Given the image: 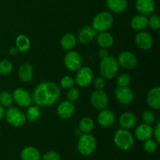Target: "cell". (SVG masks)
<instances>
[{"label":"cell","mask_w":160,"mask_h":160,"mask_svg":"<svg viewBox=\"0 0 160 160\" xmlns=\"http://www.w3.org/2000/svg\"><path fill=\"white\" fill-rule=\"evenodd\" d=\"M19 78L23 82H29L34 77V69L33 67L28 62L21 64L19 68Z\"/></svg>","instance_id":"21"},{"label":"cell","mask_w":160,"mask_h":160,"mask_svg":"<svg viewBox=\"0 0 160 160\" xmlns=\"http://www.w3.org/2000/svg\"><path fill=\"white\" fill-rule=\"evenodd\" d=\"M119 123L123 129H131L137 123V117L133 112H125L120 115L119 118Z\"/></svg>","instance_id":"18"},{"label":"cell","mask_w":160,"mask_h":160,"mask_svg":"<svg viewBox=\"0 0 160 160\" xmlns=\"http://www.w3.org/2000/svg\"><path fill=\"white\" fill-rule=\"evenodd\" d=\"M134 92L128 86L118 87L115 90V97L119 103L122 105H128L134 98Z\"/></svg>","instance_id":"11"},{"label":"cell","mask_w":160,"mask_h":160,"mask_svg":"<svg viewBox=\"0 0 160 160\" xmlns=\"http://www.w3.org/2000/svg\"><path fill=\"white\" fill-rule=\"evenodd\" d=\"M119 63L114 56H108L102 59L100 63V73L105 79H112L117 75L119 70Z\"/></svg>","instance_id":"2"},{"label":"cell","mask_w":160,"mask_h":160,"mask_svg":"<svg viewBox=\"0 0 160 160\" xmlns=\"http://www.w3.org/2000/svg\"><path fill=\"white\" fill-rule=\"evenodd\" d=\"M12 99L18 106L28 107L32 102V98L27 90L23 88H17L12 94Z\"/></svg>","instance_id":"12"},{"label":"cell","mask_w":160,"mask_h":160,"mask_svg":"<svg viewBox=\"0 0 160 160\" xmlns=\"http://www.w3.org/2000/svg\"><path fill=\"white\" fill-rule=\"evenodd\" d=\"M80 97V92L77 88H71L69 89V91L67 92V98L68 99V101L73 102L77 101V100Z\"/></svg>","instance_id":"35"},{"label":"cell","mask_w":160,"mask_h":160,"mask_svg":"<svg viewBox=\"0 0 160 160\" xmlns=\"http://www.w3.org/2000/svg\"><path fill=\"white\" fill-rule=\"evenodd\" d=\"M95 124L92 119L90 117H83L79 123V128L84 134H89L93 130Z\"/></svg>","instance_id":"29"},{"label":"cell","mask_w":160,"mask_h":160,"mask_svg":"<svg viewBox=\"0 0 160 160\" xmlns=\"http://www.w3.org/2000/svg\"><path fill=\"white\" fill-rule=\"evenodd\" d=\"M98 56H99V57L102 58V59H104V58L107 57V56H109V52H108V51L106 48H102L101 49L98 50Z\"/></svg>","instance_id":"41"},{"label":"cell","mask_w":160,"mask_h":160,"mask_svg":"<svg viewBox=\"0 0 160 160\" xmlns=\"http://www.w3.org/2000/svg\"><path fill=\"white\" fill-rule=\"evenodd\" d=\"M142 120L144 123L151 126L156 122V115L152 111L145 110L142 113Z\"/></svg>","instance_id":"32"},{"label":"cell","mask_w":160,"mask_h":160,"mask_svg":"<svg viewBox=\"0 0 160 160\" xmlns=\"http://www.w3.org/2000/svg\"><path fill=\"white\" fill-rule=\"evenodd\" d=\"M135 42L141 49L148 50L152 47L153 38L149 33L142 31L135 36Z\"/></svg>","instance_id":"14"},{"label":"cell","mask_w":160,"mask_h":160,"mask_svg":"<svg viewBox=\"0 0 160 160\" xmlns=\"http://www.w3.org/2000/svg\"><path fill=\"white\" fill-rule=\"evenodd\" d=\"M5 112H6V110H5L4 107L0 104V120H2V118L4 117Z\"/></svg>","instance_id":"43"},{"label":"cell","mask_w":160,"mask_h":160,"mask_svg":"<svg viewBox=\"0 0 160 160\" xmlns=\"http://www.w3.org/2000/svg\"><path fill=\"white\" fill-rule=\"evenodd\" d=\"M43 160H60V156L56 152L50 151L43 155Z\"/></svg>","instance_id":"39"},{"label":"cell","mask_w":160,"mask_h":160,"mask_svg":"<svg viewBox=\"0 0 160 160\" xmlns=\"http://www.w3.org/2000/svg\"><path fill=\"white\" fill-rule=\"evenodd\" d=\"M22 160H41V154L34 147H26L20 153Z\"/></svg>","instance_id":"25"},{"label":"cell","mask_w":160,"mask_h":160,"mask_svg":"<svg viewBox=\"0 0 160 160\" xmlns=\"http://www.w3.org/2000/svg\"><path fill=\"white\" fill-rule=\"evenodd\" d=\"M119 66L125 70H133L138 64L137 57L129 51H123L119 54L117 58Z\"/></svg>","instance_id":"9"},{"label":"cell","mask_w":160,"mask_h":160,"mask_svg":"<svg viewBox=\"0 0 160 160\" xmlns=\"http://www.w3.org/2000/svg\"><path fill=\"white\" fill-rule=\"evenodd\" d=\"M154 137L156 139V142L157 143L160 142V123L157 122V124H156V128L154 130Z\"/></svg>","instance_id":"40"},{"label":"cell","mask_w":160,"mask_h":160,"mask_svg":"<svg viewBox=\"0 0 160 160\" xmlns=\"http://www.w3.org/2000/svg\"><path fill=\"white\" fill-rule=\"evenodd\" d=\"M97 35V31L92 26H84L79 31L78 38L83 45H88Z\"/></svg>","instance_id":"13"},{"label":"cell","mask_w":160,"mask_h":160,"mask_svg":"<svg viewBox=\"0 0 160 160\" xmlns=\"http://www.w3.org/2000/svg\"><path fill=\"white\" fill-rule=\"evenodd\" d=\"M12 71V64L7 59L0 61V74L8 75Z\"/></svg>","instance_id":"31"},{"label":"cell","mask_w":160,"mask_h":160,"mask_svg":"<svg viewBox=\"0 0 160 160\" xmlns=\"http://www.w3.org/2000/svg\"><path fill=\"white\" fill-rule=\"evenodd\" d=\"M6 120L12 126L19 128L23 126L26 122V116L20 109L16 107H10L5 112Z\"/></svg>","instance_id":"6"},{"label":"cell","mask_w":160,"mask_h":160,"mask_svg":"<svg viewBox=\"0 0 160 160\" xmlns=\"http://www.w3.org/2000/svg\"><path fill=\"white\" fill-rule=\"evenodd\" d=\"M60 85L62 88L70 89L74 85V80L70 76H65L61 79Z\"/></svg>","instance_id":"37"},{"label":"cell","mask_w":160,"mask_h":160,"mask_svg":"<svg viewBox=\"0 0 160 160\" xmlns=\"http://www.w3.org/2000/svg\"><path fill=\"white\" fill-rule=\"evenodd\" d=\"M135 6L138 12L144 16L151 15L156 9L154 0H136Z\"/></svg>","instance_id":"15"},{"label":"cell","mask_w":160,"mask_h":160,"mask_svg":"<svg viewBox=\"0 0 160 160\" xmlns=\"http://www.w3.org/2000/svg\"><path fill=\"white\" fill-rule=\"evenodd\" d=\"M25 116H26V120H28L29 122L37 121L41 116L40 108L37 105L30 106Z\"/></svg>","instance_id":"28"},{"label":"cell","mask_w":160,"mask_h":160,"mask_svg":"<svg viewBox=\"0 0 160 160\" xmlns=\"http://www.w3.org/2000/svg\"><path fill=\"white\" fill-rule=\"evenodd\" d=\"M144 149L146 152L152 153L156 151L157 149V142L154 140H152L151 138L145 141L144 144Z\"/></svg>","instance_id":"33"},{"label":"cell","mask_w":160,"mask_h":160,"mask_svg":"<svg viewBox=\"0 0 160 160\" xmlns=\"http://www.w3.org/2000/svg\"><path fill=\"white\" fill-rule=\"evenodd\" d=\"M77 39L75 36L73 34H64L60 40V45L62 48L66 51H70L74 48L75 45H76Z\"/></svg>","instance_id":"26"},{"label":"cell","mask_w":160,"mask_h":160,"mask_svg":"<svg viewBox=\"0 0 160 160\" xmlns=\"http://www.w3.org/2000/svg\"><path fill=\"white\" fill-rule=\"evenodd\" d=\"M94 86L96 88V90H103L106 87V79L102 77H97L94 80Z\"/></svg>","instance_id":"38"},{"label":"cell","mask_w":160,"mask_h":160,"mask_svg":"<svg viewBox=\"0 0 160 160\" xmlns=\"http://www.w3.org/2000/svg\"><path fill=\"white\" fill-rule=\"evenodd\" d=\"M113 23V17L110 12H101L95 15L92 20V28L97 32L107 31Z\"/></svg>","instance_id":"4"},{"label":"cell","mask_w":160,"mask_h":160,"mask_svg":"<svg viewBox=\"0 0 160 160\" xmlns=\"http://www.w3.org/2000/svg\"><path fill=\"white\" fill-rule=\"evenodd\" d=\"M75 112V107L70 101H63L58 106L57 113L60 118L68 120L71 118Z\"/></svg>","instance_id":"16"},{"label":"cell","mask_w":160,"mask_h":160,"mask_svg":"<svg viewBox=\"0 0 160 160\" xmlns=\"http://www.w3.org/2000/svg\"><path fill=\"white\" fill-rule=\"evenodd\" d=\"M97 146L96 139L93 135L84 134L80 137L78 142V150L83 156L92 154Z\"/></svg>","instance_id":"5"},{"label":"cell","mask_w":160,"mask_h":160,"mask_svg":"<svg viewBox=\"0 0 160 160\" xmlns=\"http://www.w3.org/2000/svg\"><path fill=\"white\" fill-rule=\"evenodd\" d=\"M12 96L9 92L7 91H3L0 93V104L3 106V107H9L12 105Z\"/></svg>","instance_id":"30"},{"label":"cell","mask_w":160,"mask_h":160,"mask_svg":"<svg viewBox=\"0 0 160 160\" xmlns=\"http://www.w3.org/2000/svg\"><path fill=\"white\" fill-rule=\"evenodd\" d=\"M60 97V89L50 81L42 82L33 91L32 100L38 106H50L56 103Z\"/></svg>","instance_id":"1"},{"label":"cell","mask_w":160,"mask_h":160,"mask_svg":"<svg viewBox=\"0 0 160 160\" xmlns=\"http://www.w3.org/2000/svg\"><path fill=\"white\" fill-rule=\"evenodd\" d=\"M134 134H135V137L138 140L145 142V141L151 138L153 134V131L150 125L142 123L136 128Z\"/></svg>","instance_id":"19"},{"label":"cell","mask_w":160,"mask_h":160,"mask_svg":"<svg viewBox=\"0 0 160 160\" xmlns=\"http://www.w3.org/2000/svg\"><path fill=\"white\" fill-rule=\"evenodd\" d=\"M147 103L153 109L160 108V88L159 86L152 88L147 95Z\"/></svg>","instance_id":"20"},{"label":"cell","mask_w":160,"mask_h":160,"mask_svg":"<svg viewBox=\"0 0 160 160\" xmlns=\"http://www.w3.org/2000/svg\"><path fill=\"white\" fill-rule=\"evenodd\" d=\"M148 17L146 16L136 15L133 17L131 20V27L133 30L137 31H142L148 27Z\"/></svg>","instance_id":"23"},{"label":"cell","mask_w":160,"mask_h":160,"mask_svg":"<svg viewBox=\"0 0 160 160\" xmlns=\"http://www.w3.org/2000/svg\"><path fill=\"white\" fill-rule=\"evenodd\" d=\"M18 52L19 50L17 49V47H12V48L9 50V53L10 55H12V56H15V55H17V53H18Z\"/></svg>","instance_id":"42"},{"label":"cell","mask_w":160,"mask_h":160,"mask_svg":"<svg viewBox=\"0 0 160 160\" xmlns=\"http://www.w3.org/2000/svg\"><path fill=\"white\" fill-rule=\"evenodd\" d=\"M113 142L116 146L122 151H128L134 145V137L126 129H120L115 133Z\"/></svg>","instance_id":"3"},{"label":"cell","mask_w":160,"mask_h":160,"mask_svg":"<svg viewBox=\"0 0 160 160\" xmlns=\"http://www.w3.org/2000/svg\"><path fill=\"white\" fill-rule=\"evenodd\" d=\"M82 57L77 51L70 50L64 56V65L70 71H78L82 67Z\"/></svg>","instance_id":"7"},{"label":"cell","mask_w":160,"mask_h":160,"mask_svg":"<svg viewBox=\"0 0 160 160\" xmlns=\"http://www.w3.org/2000/svg\"><path fill=\"white\" fill-rule=\"evenodd\" d=\"M97 42L99 46L103 48H109L112 46L114 43V38L112 35L107 31L101 32L97 37Z\"/></svg>","instance_id":"24"},{"label":"cell","mask_w":160,"mask_h":160,"mask_svg":"<svg viewBox=\"0 0 160 160\" xmlns=\"http://www.w3.org/2000/svg\"><path fill=\"white\" fill-rule=\"evenodd\" d=\"M16 45L17 49L22 52H25L28 51L31 47V42L27 36L23 34H20L16 39Z\"/></svg>","instance_id":"27"},{"label":"cell","mask_w":160,"mask_h":160,"mask_svg":"<svg viewBox=\"0 0 160 160\" xmlns=\"http://www.w3.org/2000/svg\"><path fill=\"white\" fill-rule=\"evenodd\" d=\"M92 106L97 110H102L109 105V97L103 90H95L91 95Z\"/></svg>","instance_id":"8"},{"label":"cell","mask_w":160,"mask_h":160,"mask_svg":"<svg viewBox=\"0 0 160 160\" xmlns=\"http://www.w3.org/2000/svg\"><path fill=\"white\" fill-rule=\"evenodd\" d=\"M148 25L152 30H159L160 28V18L158 15H152L148 20Z\"/></svg>","instance_id":"36"},{"label":"cell","mask_w":160,"mask_h":160,"mask_svg":"<svg viewBox=\"0 0 160 160\" xmlns=\"http://www.w3.org/2000/svg\"><path fill=\"white\" fill-rule=\"evenodd\" d=\"M93 79V71L88 67H81L76 74L77 84L81 88L88 87Z\"/></svg>","instance_id":"10"},{"label":"cell","mask_w":160,"mask_h":160,"mask_svg":"<svg viewBox=\"0 0 160 160\" xmlns=\"http://www.w3.org/2000/svg\"><path fill=\"white\" fill-rule=\"evenodd\" d=\"M98 122L103 128H109L114 123L116 120L115 113L110 109H102L98 115Z\"/></svg>","instance_id":"17"},{"label":"cell","mask_w":160,"mask_h":160,"mask_svg":"<svg viewBox=\"0 0 160 160\" xmlns=\"http://www.w3.org/2000/svg\"><path fill=\"white\" fill-rule=\"evenodd\" d=\"M108 9L116 13L123 12L128 8L127 0H106Z\"/></svg>","instance_id":"22"},{"label":"cell","mask_w":160,"mask_h":160,"mask_svg":"<svg viewBox=\"0 0 160 160\" xmlns=\"http://www.w3.org/2000/svg\"><path fill=\"white\" fill-rule=\"evenodd\" d=\"M131 82V77L128 73H122L118 77L117 81V84L118 87H125L129 85Z\"/></svg>","instance_id":"34"}]
</instances>
